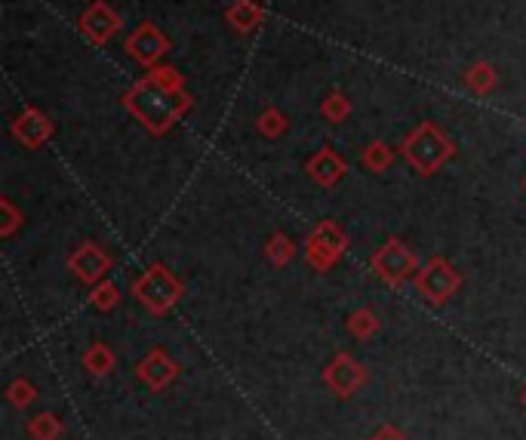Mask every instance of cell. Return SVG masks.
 Returning a JSON list of instances; mask_svg holds the SVG:
<instances>
[{
    "label": "cell",
    "instance_id": "cell-19",
    "mask_svg": "<svg viewBox=\"0 0 526 440\" xmlns=\"http://www.w3.org/2000/svg\"><path fill=\"white\" fill-rule=\"evenodd\" d=\"M265 259L274 265V268H287L293 259H296V244L290 234L283 231H274L268 240H265Z\"/></svg>",
    "mask_w": 526,
    "mask_h": 440
},
{
    "label": "cell",
    "instance_id": "cell-13",
    "mask_svg": "<svg viewBox=\"0 0 526 440\" xmlns=\"http://www.w3.org/2000/svg\"><path fill=\"white\" fill-rule=\"evenodd\" d=\"M305 173H308V179H311L314 185H320V188H336V185L345 179L348 164H345V160H342L333 148H320V151H314V154L305 160Z\"/></svg>",
    "mask_w": 526,
    "mask_h": 440
},
{
    "label": "cell",
    "instance_id": "cell-11",
    "mask_svg": "<svg viewBox=\"0 0 526 440\" xmlns=\"http://www.w3.org/2000/svg\"><path fill=\"white\" fill-rule=\"evenodd\" d=\"M136 376H139V382H142L148 391L160 394L167 385L176 382V376H179V364H176V360H173L164 348H151V351L139 360Z\"/></svg>",
    "mask_w": 526,
    "mask_h": 440
},
{
    "label": "cell",
    "instance_id": "cell-10",
    "mask_svg": "<svg viewBox=\"0 0 526 440\" xmlns=\"http://www.w3.org/2000/svg\"><path fill=\"white\" fill-rule=\"evenodd\" d=\"M77 31L84 34L93 47H105L120 31V16L111 10V4H105V0H93V4L77 16Z\"/></svg>",
    "mask_w": 526,
    "mask_h": 440
},
{
    "label": "cell",
    "instance_id": "cell-8",
    "mask_svg": "<svg viewBox=\"0 0 526 440\" xmlns=\"http://www.w3.org/2000/svg\"><path fill=\"white\" fill-rule=\"evenodd\" d=\"M114 268V259L99 247L93 240H84L71 256H68V271L80 280V284L96 287L105 280V274Z\"/></svg>",
    "mask_w": 526,
    "mask_h": 440
},
{
    "label": "cell",
    "instance_id": "cell-12",
    "mask_svg": "<svg viewBox=\"0 0 526 440\" xmlns=\"http://www.w3.org/2000/svg\"><path fill=\"white\" fill-rule=\"evenodd\" d=\"M10 133H13V139H16L19 145L37 151V148H44V145L53 139L56 127H53V120H50L44 111H40V108H25V111L13 120V124H10Z\"/></svg>",
    "mask_w": 526,
    "mask_h": 440
},
{
    "label": "cell",
    "instance_id": "cell-2",
    "mask_svg": "<svg viewBox=\"0 0 526 440\" xmlns=\"http://www.w3.org/2000/svg\"><path fill=\"white\" fill-rule=\"evenodd\" d=\"M397 151L410 164V170H416L419 176H434L456 154V145L434 124V120H425V124L413 127L407 136H403Z\"/></svg>",
    "mask_w": 526,
    "mask_h": 440
},
{
    "label": "cell",
    "instance_id": "cell-23",
    "mask_svg": "<svg viewBox=\"0 0 526 440\" xmlns=\"http://www.w3.org/2000/svg\"><path fill=\"white\" fill-rule=\"evenodd\" d=\"M7 400H10V407L25 410V407H31L34 400H37V388H34L25 376H16V379L7 385Z\"/></svg>",
    "mask_w": 526,
    "mask_h": 440
},
{
    "label": "cell",
    "instance_id": "cell-5",
    "mask_svg": "<svg viewBox=\"0 0 526 440\" xmlns=\"http://www.w3.org/2000/svg\"><path fill=\"white\" fill-rule=\"evenodd\" d=\"M370 268H373V274L382 280V284L400 287L403 280H410L413 274H419V259H416V253L407 244H403V240L391 237L370 256Z\"/></svg>",
    "mask_w": 526,
    "mask_h": 440
},
{
    "label": "cell",
    "instance_id": "cell-29",
    "mask_svg": "<svg viewBox=\"0 0 526 440\" xmlns=\"http://www.w3.org/2000/svg\"><path fill=\"white\" fill-rule=\"evenodd\" d=\"M523 191H526V179H523Z\"/></svg>",
    "mask_w": 526,
    "mask_h": 440
},
{
    "label": "cell",
    "instance_id": "cell-22",
    "mask_svg": "<svg viewBox=\"0 0 526 440\" xmlns=\"http://www.w3.org/2000/svg\"><path fill=\"white\" fill-rule=\"evenodd\" d=\"M320 114L330 124H345V117L351 114V99L345 93H330L320 99Z\"/></svg>",
    "mask_w": 526,
    "mask_h": 440
},
{
    "label": "cell",
    "instance_id": "cell-17",
    "mask_svg": "<svg viewBox=\"0 0 526 440\" xmlns=\"http://www.w3.org/2000/svg\"><path fill=\"white\" fill-rule=\"evenodd\" d=\"M394 164V148L382 139H373L367 148L360 151V167L367 170V173H385L388 167Z\"/></svg>",
    "mask_w": 526,
    "mask_h": 440
},
{
    "label": "cell",
    "instance_id": "cell-28",
    "mask_svg": "<svg viewBox=\"0 0 526 440\" xmlns=\"http://www.w3.org/2000/svg\"><path fill=\"white\" fill-rule=\"evenodd\" d=\"M517 400H520V407H523V410H526V385H523V388H520V394H517Z\"/></svg>",
    "mask_w": 526,
    "mask_h": 440
},
{
    "label": "cell",
    "instance_id": "cell-3",
    "mask_svg": "<svg viewBox=\"0 0 526 440\" xmlns=\"http://www.w3.org/2000/svg\"><path fill=\"white\" fill-rule=\"evenodd\" d=\"M130 293L136 296V302L154 314V317H164L167 311H173V305L185 296V284H182V277L164 265V262H151L136 280H133V287Z\"/></svg>",
    "mask_w": 526,
    "mask_h": 440
},
{
    "label": "cell",
    "instance_id": "cell-25",
    "mask_svg": "<svg viewBox=\"0 0 526 440\" xmlns=\"http://www.w3.org/2000/svg\"><path fill=\"white\" fill-rule=\"evenodd\" d=\"M22 222H25L22 210L13 204L10 197H0V237H13Z\"/></svg>",
    "mask_w": 526,
    "mask_h": 440
},
{
    "label": "cell",
    "instance_id": "cell-6",
    "mask_svg": "<svg viewBox=\"0 0 526 440\" xmlns=\"http://www.w3.org/2000/svg\"><path fill=\"white\" fill-rule=\"evenodd\" d=\"M459 287H462V274L453 268L450 259H443V256L428 259L416 274V293L431 305L450 302L459 293Z\"/></svg>",
    "mask_w": 526,
    "mask_h": 440
},
{
    "label": "cell",
    "instance_id": "cell-4",
    "mask_svg": "<svg viewBox=\"0 0 526 440\" xmlns=\"http://www.w3.org/2000/svg\"><path fill=\"white\" fill-rule=\"evenodd\" d=\"M305 259H308V265L314 268V271H330L342 256H345V250H348V234L342 231V225L339 222H333V219H323V222H317L311 231H308V237H305Z\"/></svg>",
    "mask_w": 526,
    "mask_h": 440
},
{
    "label": "cell",
    "instance_id": "cell-7",
    "mask_svg": "<svg viewBox=\"0 0 526 440\" xmlns=\"http://www.w3.org/2000/svg\"><path fill=\"white\" fill-rule=\"evenodd\" d=\"M124 50L133 62H139L142 68H154L160 65V59H164L170 53V37L160 31L154 22H142L130 31V37L124 40Z\"/></svg>",
    "mask_w": 526,
    "mask_h": 440
},
{
    "label": "cell",
    "instance_id": "cell-24",
    "mask_svg": "<svg viewBox=\"0 0 526 440\" xmlns=\"http://www.w3.org/2000/svg\"><path fill=\"white\" fill-rule=\"evenodd\" d=\"M117 302H120V287L114 284V280H102V284H96L90 290V305L96 311H111V308H117Z\"/></svg>",
    "mask_w": 526,
    "mask_h": 440
},
{
    "label": "cell",
    "instance_id": "cell-27",
    "mask_svg": "<svg viewBox=\"0 0 526 440\" xmlns=\"http://www.w3.org/2000/svg\"><path fill=\"white\" fill-rule=\"evenodd\" d=\"M370 440H407V434H403L400 428H394L391 422H385V425H379V428L373 431Z\"/></svg>",
    "mask_w": 526,
    "mask_h": 440
},
{
    "label": "cell",
    "instance_id": "cell-26",
    "mask_svg": "<svg viewBox=\"0 0 526 440\" xmlns=\"http://www.w3.org/2000/svg\"><path fill=\"white\" fill-rule=\"evenodd\" d=\"M148 77L157 80V84L167 87V90H185V74L173 65H154V68H148Z\"/></svg>",
    "mask_w": 526,
    "mask_h": 440
},
{
    "label": "cell",
    "instance_id": "cell-9",
    "mask_svg": "<svg viewBox=\"0 0 526 440\" xmlns=\"http://www.w3.org/2000/svg\"><path fill=\"white\" fill-rule=\"evenodd\" d=\"M367 382V370H363L360 360H354L348 351L333 354V360L323 367V385H327L336 397H351L357 388Z\"/></svg>",
    "mask_w": 526,
    "mask_h": 440
},
{
    "label": "cell",
    "instance_id": "cell-14",
    "mask_svg": "<svg viewBox=\"0 0 526 440\" xmlns=\"http://www.w3.org/2000/svg\"><path fill=\"white\" fill-rule=\"evenodd\" d=\"M225 22L237 34H253L265 22V7H259L256 0H234V4H228V10H225Z\"/></svg>",
    "mask_w": 526,
    "mask_h": 440
},
{
    "label": "cell",
    "instance_id": "cell-18",
    "mask_svg": "<svg viewBox=\"0 0 526 440\" xmlns=\"http://www.w3.org/2000/svg\"><path fill=\"white\" fill-rule=\"evenodd\" d=\"M345 327H348V333H351L354 339L367 342V339H373V336L379 333L382 320H379V314H376L373 308H354V311L348 314V320H345Z\"/></svg>",
    "mask_w": 526,
    "mask_h": 440
},
{
    "label": "cell",
    "instance_id": "cell-16",
    "mask_svg": "<svg viewBox=\"0 0 526 440\" xmlns=\"http://www.w3.org/2000/svg\"><path fill=\"white\" fill-rule=\"evenodd\" d=\"M465 87L474 93V96H490L496 90V68L490 62L477 59L474 65H468L465 71Z\"/></svg>",
    "mask_w": 526,
    "mask_h": 440
},
{
    "label": "cell",
    "instance_id": "cell-1",
    "mask_svg": "<svg viewBox=\"0 0 526 440\" xmlns=\"http://www.w3.org/2000/svg\"><path fill=\"white\" fill-rule=\"evenodd\" d=\"M124 108L139 120L142 130L154 139L167 136L179 120L191 111V96L185 90H167L148 74L139 77L136 84L124 93Z\"/></svg>",
    "mask_w": 526,
    "mask_h": 440
},
{
    "label": "cell",
    "instance_id": "cell-15",
    "mask_svg": "<svg viewBox=\"0 0 526 440\" xmlns=\"http://www.w3.org/2000/svg\"><path fill=\"white\" fill-rule=\"evenodd\" d=\"M80 364H84V370H87L90 376L102 379V376H108V373L114 370L117 357H114L111 345H105V342H93L84 354H80Z\"/></svg>",
    "mask_w": 526,
    "mask_h": 440
},
{
    "label": "cell",
    "instance_id": "cell-21",
    "mask_svg": "<svg viewBox=\"0 0 526 440\" xmlns=\"http://www.w3.org/2000/svg\"><path fill=\"white\" fill-rule=\"evenodd\" d=\"M256 130H259V136H265V139H280L283 133L290 130V117L283 114L280 108H265L259 117H256Z\"/></svg>",
    "mask_w": 526,
    "mask_h": 440
},
{
    "label": "cell",
    "instance_id": "cell-20",
    "mask_svg": "<svg viewBox=\"0 0 526 440\" xmlns=\"http://www.w3.org/2000/svg\"><path fill=\"white\" fill-rule=\"evenodd\" d=\"M25 431H28L31 440H59L65 434V422L56 413L47 410V413H37L34 419H28Z\"/></svg>",
    "mask_w": 526,
    "mask_h": 440
}]
</instances>
